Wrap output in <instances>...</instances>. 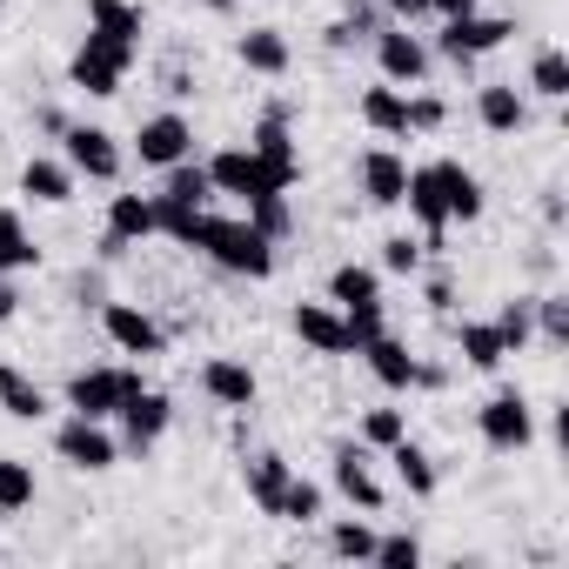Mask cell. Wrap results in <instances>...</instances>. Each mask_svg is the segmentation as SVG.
I'll list each match as a JSON object with an SVG mask.
<instances>
[{
    "label": "cell",
    "instance_id": "obj_1",
    "mask_svg": "<svg viewBox=\"0 0 569 569\" xmlns=\"http://www.w3.org/2000/svg\"><path fill=\"white\" fill-rule=\"evenodd\" d=\"M194 248H201L214 268H228V274H248V281L274 274V241H268L248 214H201Z\"/></svg>",
    "mask_w": 569,
    "mask_h": 569
},
{
    "label": "cell",
    "instance_id": "obj_2",
    "mask_svg": "<svg viewBox=\"0 0 569 569\" xmlns=\"http://www.w3.org/2000/svg\"><path fill=\"white\" fill-rule=\"evenodd\" d=\"M134 54H141V48H128V41H108V34H94V28H88V41H81V48H74V61H68V81H74L81 94L108 101V94H121V81H128Z\"/></svg>",
    "mask_w": 569,
    "mask_h": 569
},
{
    "label": "cell",
    "instance_id": "obj_3",
    "mask_svg": "<svg viewBox=\"0 0 569 569\" xmlns=\"http://www.w3.org/2000/svg\"><path fill=\"white\" fill-rule=\"evenodd\" d=\"M254 161L268 168V181L289 194L296 181H302V154H296V134H289V101H268V114L254 121Z\"/></svg>",
    "mask_w": 569,
    "mask_h": 569
},
{
    "label": "cell",
    "instance_id": "obj_4",
    "mask_svg": "<svg viewBox=\"0 0 569 569\" xmlns=\"http://www.w3.org/2000/svg\"><path fill=\"white\" fill-rule=\"evenodd\" d=\"M141 389V369H81L74 382H68V409L74 416H94V422H108V416H121V402Z\"/></svg>",
    "mask_w": 569,
    "mask_h": 569
},
{
    "label": "cell",
    "instance_id": "obj_5",
    "mask_svg": "<svg viewBox=\"0 0 569 569\" xmlns=\"http://www.w3.org/2000/svg\"><path fill=\"white\" fill-rule=\"evenodd\" d=\"M476 429H482V442H489L496 456H516V449L536 442V416H529V402H522L516 389H496V396L476 409Z\"/></svg>",
    "mask_w": 569,
    "mask_h": 569
},
{
    "label": "cell",
    "instance_id": "obj_6",
    "mask_svg": "<svg viewBox=\"0 0 569 569\" xmlns=\"http://www.w3.org/2000/svg\"><path fill=\"white\" fill-rule=\"evenodd\" d=\"M54 456L68 462V469H88V476H101V469H114V456H121V442L94 422V416H68L61 429H54Z\"/></svg>",
    "mask_w": 569,
    "mask_h": 569
},
{
    "label": "cell",
    "instance_id": "obj_7",
    "mask_svg": "<svg viewBox=\"0 0 569 569\" xmlns=\"http://www.w3.org/2000/svg\"><path fill=\"white\" fill-rule=\"evenodd\" d=\"M509 34H516L509 14H462V21H442V54H449L456 68H469L476 54H496Z\"/></svg>",
    "mask_w": 569,
    "mask_h": 569
},
{
    "label": "cell",
    "instance_id": "obj_8",
    "mask_svg": "<svg viewBox=\"0 0 569 569\" xmlns=\"http://www.w3.org/2000/svg\"><path fill=\"white\" fill-rule=\"evenodd\" d=\"M68 168L88 174V181H121V148L108 128H88V121H68Z\"/></svg>",
    "mask_w": 569,
    "mask_h": 569
},
{
    "label": "cell",
    "instance_id": "obj_9",
    "mask_svg": "<svg viewBox=\"0 0 569 569\" xmlns=\"http://www.w3.org/2000/svg\"><path fill=\"white\" fill-rule=\"evenodd\" d=\"M376 456H369V442H336V489L362 509V516H376L382 502H389V489L376 482V469H369Z\"/></svg>",
    "mask_w": 569,
    "mask_h": 569
},
{
    "label": "cell",
    "instance_id": "obj_10",
    "mask_svg": "<svg viewBox=\"0 0 569 569\" xmlns=\"http://www.w3.org/2000/svg\"><path fill=\"white\" fill-rule=\"evenodd\" d=\"M376 68H382L389 88H416V81L429 74V48H422L409 28H382V34H376Z\"/></svg>",
    "mask_w": 569,
    "mask_h": 569
},
{
    "label": "cell",
    "instance_id": "obj_11",
    "mask_svg": "<svg viewBox=\"0 0 569 569\" xmlns=\"http://www.w3.org/2000/svg\"><path fill=\"white\" fill-rule=\"evenodd\" d=\"M188 148H194V128L181 114H148L141 134H134L141 168H174V161H188Z\"/></svg>",
    "mask_w": 569,
    "mask_h": 569
},
{
    "label": "cell",
    "instance_id": "obj_12",
    "mask_svg": "<svg viewBox=\"0 0 569 569\" xmlns=\"http://www.w3.org/2000/svg\"><path fill=\"white\" fill-rule=\"evenodd\" d=\"M208 181H214V194H241V201H254V194L274 188L268 168L254 161V148H221V154L208 161ZM274 194H281V188H274Z\"/></svg>",
    "mask_w": 569,
    "mask_h": 569
},
{
    "label": "cell",
    "instance_id": "obj_13",
    "mask_svg": "<svg viewBox=\"0 0 569 569\" xmlns=\"http://www.w3.org/2000/svg\"><path fill=\"white\" fill-rule=\"evenodd\" d=\"M101 329H108V342H114L121 356H161V329H154V316L134 309V302H101Z\"/></svg>",
    "mask_w": 569,
    "mask_h": 569
},
{
    "label": "cell",
    "instance_id": "obj_14",
    "mask_svg": "<svg viewBox=\"0 0 569 569\" xmlns=\"http://www.w3.org/2000/svg\"><path fill=\"white\" fill-rule=\"evenodd\" d=\"M168 422H174V402L154 396V389H134V396L121 402V429H128V449H134V456H148V449L168 436Z\"/></svg>",
    "mask_w": 569,
    "mask_h": 569
},
{
    "label": "cell",
    "instance_id": "obj_15",
    "mask_svg": "<svg viewBox=\"0 0 569 569\" xmlns=\"http://www.w3.org/2000/svg\"><path fill=\"white\" fill-rule=\"evenodd\" d=\"M148 234H154V194H114V201H108L101 254H121L128 241H148Z\"/></svg>",
    "mask_w": 569,
    "mask_h": 569
},
{
    "label": "cell",
    "instance_id": "obj_16",
    "mask_svg": "<svg viewBox=\"0 0 569 569\" xmlns=\"http://www.w3.org/2000/svg\"><path fill=\"white\" fill-rule=\"evenodd\" d=\"M402 188H409V161L396 148H369L362 154V194L376 208H402Z\"/></svg>",
    "mask_w": 569,
    "mask_h": 569
},
{
    "label": "cell",
    "instance_id": "obj_17",
    "mask_svg": "<svg viewBox=\"0 0 569 569\" xmlns=\"http://www.w3.org/2000/svg\"><path fill=\"white\" fill-rule=\"evenodd\" d=\"M402 201H409V214L422 221V234L442 241V228H449V201H442V174H436V161H429V168H409Z\"/></svg>",
    "mask_w": 569,
    "mask_h": 569
},
{
    "label": "cell",
    "instance_id": "obj_18",
    "mask_svg": "<svg viewBox=\"0 0 569 569\" xmlns=\"http://www.w3.org/2000/svg\"><path fill=\"white\" fill-rule=\"evenodd\" d=\"M296 336H302L316 356H349V322H342V309H329V302H296Z\"/></svg>",
    "mask_w": 569,
    "mask_h": 569
},
{
    "label": "cell",
    "instance_id": "obj_19",
    "mask_svg": "<svg viewBox=\"0 0 569 569\" xmlns=\"http://www.w3.org/2000/svg\"><path fill=\"white\" fill-rule=\"evenodd\" d=\"M201 389H208L221 409H254V396H261L254 369H248V362H234V356H214V362L201 369Z\"/></svg>",
    "mask_w": 569,
    "mask_h": 569
},
{
    "label": "cell",
    "instance_id": "obj_20",
    "mask_svg": "<svg viewBox=\"0 0 569 569\" xmlns=\"http://www.w3.org/2000/svg\"><path fill=\"white\" fill-rule=\"evenodd\" d=\"M241 476H248V502H254L261 516H281V489H289V476H296V469L281 462L274 449H261V456H248V469H241Z\"/></svg>",
    "mask_w": 569,
    "mask_h": 569
},
{
    "label": "cell",
    "instance_id": "obj_21",
    "mask_svg": "<svg viewBox=\"0 0 569 569\" xmlns=\"http://www.w3.org/2000/svg\"><path fill=\"white\" fill-rule=\"evenodd\" d=\"M476 121H482L489 134H516V128L529 121V108H522L516 81H489V88H476Z\"/></svg>",
    "mask_w": 569,
    "mask_h": 569
},
{
    "label": "cell",
    "instance_id": "obj_22",
    "mask_svg": "<svg viewBox=\"0 0 569 569\" xmlns=\"http://www.w3.org/2000/svg\"><path fill=\"white\" fill-rule=\"evenodd\" d=\"M356 356H369V376H376L382 389H416V356H409V349H402L389 329H382L376 342H362Z\"/></svg>",
    "mask_w": 569,
    "mask_h": 569
},
{
    "label": "cell",
    "instance_id": "obj_23",
    "mask_svg": "<svg viewBox=\"0 0 569 569\" xmlns=\"http://www.w3.org/2000/svg\"><path fill=\"white\" fill-rule=\"evenodd\" d=\"M21 194H28V201H48V208H61V201H74V168H68V161L34 154V161L21 168Z\"/></svg>",
    "mask_w": 569,
    "mask_h": 569
},
{
    "label": "cell",
    "instance_id": "obj_24",
    "mask_svg": "<svg viewBox=\"0 0 569 569\" xmlns=\"http://www.w3.org/2000/svg\"><path fill=\"white\" fill-rule=\"evenodd\" d=\"M234 54H241V68H248V74H268V81H281V74H289V61H296V54H289V41H281L274 28H248Z\"/></svg>",
    "mask_w": 569,
    "mask_h": 569
},
{
    "label": "cell",
    "instance_id": "obj_25",
    "mask_svg": "<svg viewBox=\"0 0 569 569\" xmlns=\"http://www.w3.org/2000/svg\"><path fill=\"white\" fill-rule=\"evenodd\" d=\"M382 456L396 462V476H402V489H409L416 502H429V496H436V482H442V476H436V456H429V449H416V442L402 436V442H389Z\"/></svg>",
    "mask_w": 569,
    "mask_h": 569
},
{
    "label": "cell",
    "instance_id": "obj_26",
    "mask_svg": "<svg viewBox=\"0 0 569 569\" xmlns=\"http://www.w3.org/2000/svg\"><path fill=\"white\" fill-rule=\"evenodd\" d=\"M88 28L94 34H108V41H128V48H141V8L134 0H88Z\"/></svg>",
    "mask_w": 569,
    "mask_h": 569
},
{
    "label": "cell",
    "instance_id": "obj_27",
    "mask_svg": "<svg viewBox=\"0 0 569 569\" xmlns=\"http://www.w3.org/2000/svg\"><path fill=\"white\" fill-rule=\"evenodd\" d=\"M0 409H8L14 422H41L48 416V396H41L34 376H21L14 362H0Z\"/></svg>",
    "mask_w": 569,
    "mask_h": 569
},
{
    "label": "cell",
    "instance_id": "obj_28",
    "mask_svg": "<svg viewBox=\"0 0 569 569\" xmlns=\"http://www.w3.org/2000/svg\"><path fill=\"white\" fill-rule=\"evenodd\" d=\"M442 174V201H449V221H476L482 214V181L462 168V161H436Z\"/></svg>",
    "mask_w": 569,
    "mask_h": 569
},
{
    "label": "cell",
    "instance_id": "obj_29",
    "mask_svg": "<svg viewBox=\"0 0 569 569\" xmlns=\"http://www.w3.org/2000/svg\"><path fill=\"white\" fill-rule=\"evenodd\" d=\"M456 349H462V362H469V369H482V376H496V369L509 362V349H502L496 322H462V329H456Z\"/></svg>",
    "mask_w": 569,
    "mask_h": 569
},
{
    "label": "cell",
    "instance_id": "obj_30",
    "mask_svg": "<svg viewBox=\"0 0 569 569\" xmlns=\"http://www.w3.org/2000/svg\"><path fill=\"white\" fill-rule=\"evenodd\" d=\"M329 302H336V309L382 302V274H376V268H362V261H342V268L329 274Z\"/></svg>",
    "mask_w": 569,
    "mask_h": 569
},
{
    "label": "cell",
    "instance_id": "obj_31",
    "mask_svg": "<svg viewBox=\"0 0 569 569\" xmlns=\"http://www.w3.org/2000/svg\"><path fill=\"white\" fill-rule=\"evenodd\" d=\"M362 121H369L376 134H409V94L389 88V81L369 88V94H362Z\"/></svg>",
    "mask_w": 569,
    "mask_h": 569
},
{
    "label": "cell",
    "instance_id": "obj_32",
    "mask_svg": "<svg viewBox=\"0 0 569 569\" xmlns=\"http://www.w3.org/2000/svg\"><path fill=\"white\" fill-rule=\"evenodd\" d=\"M34 261H41V248L28 241L21 214H14V208H0V274H21V268H34Z\"/></svg>",
    "mask_w": 569,
    "mask_h": 569
},
{
    "label": "cell",
    "instance_id": "obj_33",
    "mask_svg": "<svg viewBox=\"0 0 569 569\" xmlns=\"http://www.w3.org/2000/svg\"><path fill=\"white\" fill-rule=\"evenodd\" d=\"M34 502V469L21 456H0V516H21Z\"/></svg>",
    "mask_w": 569,
    "mask_h": 569
},
{
    "label": "cell",
    "instance_id": "obj_34",
    "mask_svg": "<svg viewBox=\"0 0 569 569\" xmlns=\"http://www.w3.org/2000/svg\"><path fill=\"white\" fill-rule=\"evenodd\" d=\"M529 88H536L542 101H562V94H569V61H562V48H536V61H529Z\"/></svg>",
    "mask_w": 569,
    "mask_h": 569
},
{
    "label": "cell",
    "instance_id": "obj_35",
    "mask_svg": "<svg viewBox=\"0 0 569 569\" xmlns=\"http://www.w3.org/2000/svg\"><path fill=\"white\" fill-rule=\"evenodd\" d=\"M194 228H201V208H188V201H168V194H154V234H168V241L194 248Z\"/></svg>",
    "mask_w": 569,
    "mask_h": 569
},
{
    "label": "cell",
    "instance_id": "obj_36",
    "mask_svg": "<svg viewBox=\"0 0 569 569\" xmlns=\"http://www.w3.org/2000/svg\"><path fill=\"white\" fill-rule=\"evenodd\" d=\"M496 336H502V349H509V356H522V349H529V336H536L529 296H516V302H502V309H496Z\"/></svg>",
    "mask_w": 569,
    "mask_h": 569
},
{
    "label": "cell",
    "instance_id": "obj_37",
    "mask_svg": "<svg viewBox=\"0 0 569 569\" xmlns=\"http://www.w3.org/2000/svg\"><path fill=\"white\" fill-rule=\"evenodd\" d=\"M248 221H254L268 241H281V234L296 228V214H289V194H274V188H268V194H254V201H248Z\"/></svg>",
    "mask_w": 569,
    "mask_h": 569
},
{
    "label": "cell",
    "instance_id": "obj_38",
    "mask_svg": "<svg viewBox=\"0 0 569 569\" xmlns=\"http://www.w3.org/2000/svg\"><path fill=\"white\" fill-rule=\"evenodd\" d=\"M161 194H168V201H188V208H201V201L214 194V181H208V168H194V161H174Z\"/></svg>",
    "mask_w": 569,
    "mask_h": 569
},
{
    "label": "cell",
    "instance_id": "obj_39",
    "mask_svg": "<svg viewBox=\"0 0 569 569\" xmlns=\"http://www.w3.org/2000/svg\"><path fill=\"white\" fill-rule=\"evenodd\" d=\"M322 516V489L309 476H289V489H281V522H316Z\"/></svg>",
    "mask_w": 569,
    "mask_h": 569
},
{
    "label": "cell",
    "instance_id": "obj_40",
    "mask_svg": "<svg viewBox=\"0 0 569 569\" xmlns=\"http://www.w3.org/2000/svg\"><path fill=\"white\" fill-rule=\"evenodd\" d=\"M329 549H336L342 562H369V556H376V529H369V522H336V529H329Z\"/></svg>",
    "mask_w": 569,
    "mask_h": 569
},
{
    "label": "cell",
    "instance_id": "obj_41",
    "mask_svg": "<svg viewBox=\"0 0 569 569\" xmlns=\"http://www.w3.org/2000/svg\"><path fill=\"white\" fill-rule=\"evenodd\" d=\"M529 316H536L542 342H556V349L569 342V302H562V296H536V302H529Z\"/></svg>",
    "mask_w": 569,
    "mask_h": 569
},
{
    "label": "cell",
    "instance_id": "obj_42",
    "mask_svg": "<svg viewBox=\"0 0 569 569\" xmlns=\"http://www.w3.org/2000/svg\"><path fill=\"white\" fill-rule=\"evenodd\" d=\"M402 436H409L402 409H369V416H362V442H369V449H389V442H402Z\"/></svg>",
    "mask_w": 569,
    "mask_h": 569
},
{
    "label": "cell",
    "instance_id": "obj_43",
    "mask_svg": "<svg viewBox=\"0 0 569 569\" xmlns=\"http://www.w3.org/2000/svg\"><path fill=\"white\" fill-rule=\"evenodd\" d=\"M369 562H382V569H416L422 562V542L416 536H376V556Z\"/></svg>",
    "mask_w": 569,
    "mask_h": 569
},
{
    "label": "cell",
    "instance_id": "obj_44",
    "mask_svg": "<svg viewBox=\"0 0 569 569\" xmlns=\"http://www.w3.org/2000/svg\"><path fill=\"white\" fill-rule=\"evenodd\" d=\"M342 322H349V349H362L382 336V302H356V309H342Z\"/></svg>",
    "mask_w": 569,
    "mask_h": 569
},
{
    "label": "cell",
    "instance_id": "obj_45",
    "mask_svg": "<svg viewBox=\"0 0 569 569\" xmlns=\"http://www.w3.org/2000/svg\"><path fill=\"white\" fill-rule=\"evenodd\" d=\"M416 261H422V241H409V234H389L382 241V268L389 274H416Z\"/></svg>",
    "mask_w": 569,
    "mask_h": 569
},
{
    "label": "cell",
    "instance_id": "obj_46",
    "mask_svg": "<svg viewBox=\"0 0 569 569\" xmlns=\"http://www.w3.org/2000/svg\"><path fill=\"white\" fill-rule=\"evenodd\" d=\"M442 114H449V108H442L436 94H409V134H416V128H442Z\"/></svg>",
    "mask_w": 569,
    "mask_h": 569
},
{
    "label": "cell",
    "instance_id": "obj_47",
    "mask_svg": "<svg viewBox=\"0 0 569 569\" xmlns=\"http://www.w3.org/2000/svg\"><path fill=\"white\" fill-rule=\"evenodd\" d=\"M382 14H396V21H416V14H429V0H376Z\"/></svg>",
    "mask_w": 569,
    "mask_h": 569
},
{
    "label": "cell",
    "instance_id": "obj_48",
    "mask_svg": "<svg viewBox=\"0 0 569 569\" xmlns=\"http://www.w3.org/2000/svg\"><path fill=\"white\" fill-rule=\"evenodd\" d=\"M429 14H442V21H462V14H476V0H429Z\"/></svg>",
    "mask_w": 569,
    "mask_h": 569
},
{
    "label": "cell",
    "instance_id": "obj_49",
    "mask_svg": "<svg viewBox=\"0 0 569 569\" xmlns=\"http://www.w3.org/2000/svg\"><path fill=\"white\" fill-rule=\"evenodd\" d=\"M449 302H456V289H449L442 274H436V281H429V309H449Z\"/></svg>",
    "mask_w": 569,
    "mask_h": 569
},
{
    "label": "cell",
    "instance_id": "obj_50",
    "mask_svg": "<svg viewBox=\"0 0 569 569\" xmlns=\"http://www.w3.org/2000/svg\"><path fill=\"white\" fill-rule=\"evenodd\" d=\"M14 316H21V296L8 289V281H0V322H14Z\"/></svg>",
    "mask_w": 569,
    "mask_h": 569
},
{
    "label": "cell",
    "instance_id": "obj_51",
    "mask_svg": "<svg viewBox=\"0 0 569 569\" xmlns=\"http://www.w3.org/2000/svg\"><path fill=\"white\" fill-rule=\"evenodd\" d=\"M201 8H208V14H234V0H201Z\"/></svg>",
    "mask_w": 569,
    "mask_h": 569
},
{
    "label": "cell",
    "instance_id": "obj_52",
    "mask_svg": "<svg viewBox=\"0 0 569 569\" xmlns=\"http://www.w3.org/2000/svg\"><path fill=\"white\" fill-rule=\"evenodd\" d=\"M0 14H8V0H0Z\"/></svg>",
    "mask_w": 569,
    "mask_h": 569
}]
</instances>
